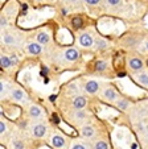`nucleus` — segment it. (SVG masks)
Listing matches in <instances>:
<instances>
[{
    "label": "nucleus",
    "instance_id": "f257e3e1",
    "mask_svg": "<svg viewBox=\"0 0 148 149\" xmlns=\"http://www.w3.org/2000/svg\"><path fill=\"white\" fill-rule=\"evenodd\" d=\"M102 99L109 102V103H112V102H116L119 98H118L116 90L114 87H111V86H109V87H106L102 91Z\"/></svg>",
    "mask_w": 148,
    "mask_h": 149
},
{
    "label": "nucleus",
    "instance_id": "f03ea898",
    "mask_svg": "<svg viewBox=\"0 0 148 149\" xmlns=\"http://www.w3.org/2000/svg\"><path fill=\"white\" fill-rule=\"evenodd\" d=\"M78 41H79V45H81L82 48H91V46L94 45L95 40L93 38V36L90 33L85 32V33H82L81 36H79Z\"/></svg>",
    "mask_w": 148,
    "mask_h": 149
},
{
    "label": "nucleus",
    "instance_id": "7ed1b4c3",
    "mask_svg": "<svg viewBox=\"0 0 148 149\" xmlns=\"http://www.w3.org/2000/svg\"><path fill=\"white\" fill-rule=\"evenodd\" d=\"M11 99L15 102H19V103H22V102L27 100V94L24 93V90L19 87L11 88Z\"/></svg>",
    "mask_w": 148,
    "mask_h": 149
},
{
    "label": "nucleus",
    "instance_id": "20e7f679",
    "mask_svg": "<svg viewBox=\"0 0 148 149\" xmlns=\"http://www.w3.org/2000/svg\"><path fill=\"white\" fill-rule=\"evenodd\" d=\"M46 133V125L42 123H36L32 125V135L37 139H41Z\"/></svg>",
    "mask_w": 148,
    "mask_h": 149
},
{
    "label": "nucleus",
    "instance_id": "39448f33",
    "mask_svg": "<svg viewBox=\"0 0 148 149\" xmlns=\"http://www.w3.org/2000/svg\"><path fill=\"white\" fill-rule=\"evenodd\" d=\"M128 68L132 71H140L144 68V62L139 58V57H131L128 59Z\"/></svg>",
    "mask_w": 148,
    "mask_h": 149
},
{
    "label": "nucleus",
    "instance_id": "423d86ee",
    "mask_svg": "<svg viewBox=\"0 0 148 149\" xmlns=\"http://www.w3.org/2000/svg\"><path fill=\"white\" fill-rule=\"evenodd\" d=\"M28 115L31 116L32 119H41L42 116H44V111H42V108L40 107V106L32 104L28 110Z\"/></svg>",
    "mask_w": 148,
    "mask_h": 149
},
{
    "label": "nucleus",
    "instance_id": "0eeeda50",
    "mask_svg": "<svg viewBox=\"0 0 148 149\" xmlns=\"http://www.w3.org/2000/svg\"><path fill=\"white\" fill-rule=\"evenodd\" d=\"M72 104H73V108H74V110H83V108L86 107L87 100H86V98H85V96L78 95V96H74Z\"/></svg>",
    "mask_w": 148,
    "mask_h": 149
},
{
    "label": "nucleus",
    "instance_id": "6e6552de",
    "mask_svg": "<svg viewBox=\"0 0 148 149\" xmlns=\"http://www.w3.org/2000/svg\"><path fill=\"white\" fill-rule=\"evenodd\" d=\"M99 83H98L97 81H94V79H91V81H87L86 83H85V91H86L87 94H97L98 91H99Z\"/></svg>",
    "mask_w": 148,
    "mask_h": 149
},
{
    "label": "nucleus",
    "instance_id": "1a4fd4ad",
    "mask_svg": "<svg viewBox=\"0 0 148 149\" xmlns=\"http://www.w3.org/2000/svg\"><path fill=\"white\" fill-rule=\"evenodd\" d=\"M64 58L66 59V61H69V62H74V61H77V59L79 58V52L77 50V49H74V48H69V49L65 50Z\"/></svg>",
    "mask_w": 148,
    "mask_h": 149
},
{
    "label": "nucleus",
    "instance_id": "9d476101",
    "mask_svg": "<svg viewBox=\"0 0 148 149\" xmlns=\"http://www.w3.org/2000/svg\"><path fill=\"white\" fill-rule=\"evenodd\" d=\"M65 139H64V136H61V135H58V133H56V135H53L51 137V144L54 146L56 149H62L65 146Z\"/></svg>",
    "mask_w": 148,
    "mask_h": 149
},
{
    "label": "nucleus",
    "instance_id": "9b49d317",
    "mask_svg": "<svg viewBox=\"0 0 148 149\" xmlns=\"http://www.w3.org/2000/svg\"><path fill=\"white\" fill-rule=\"evenodd\" d=\"M27 52H28L31 56H39L40 53L42 52V48H41V44H39V42H29L28 45H27Z\"/></svg>",
    "mask_w": 148,
    "mask_h": 149
},
{
    "label": "nucleus",
    "instance_id": "f8f14e48",
    "mask_svg": "<svg viewBox=\"0 0 148 149\" xmlns=\"http://www.w3.org/2000/svg\"><path fill=\"white\" fill-rule=\"evenodd\" d=\"M134 78L139 84H142L144 87H148V73L147 71H142V73L135 74Z\"/></svg>",
    "mask_w": 148,
    "mask_h": 149
},
{
    "label": "nucleus",
    "instance_id": "ddd939ff",
    "mask_svg": "<svg viewBox=\"0 0 148 149\" xmlns=\"http://www.w3.org/2000/svg\"><path fill=\"white\" fill-rule=\"evenodd\" d=\"M36 38H37V42L41 44V45H46L48 42L51 41V36H49L48 32H45V31H40L39 33L36 34Z\"/></svg>",
    "mask_w": 148,
    "mask_h": 149
},
{
    "label": "nucleus",
    "instance_id": "4468645a",
    "mask_svg": "<svg viewBox=\"0 0 148 149\" xmlns=\"http://www.w3.org/2000/svg\"><path fill=\"white\" fill-rule=\"evenodd\" d=\"M94 133H95V131L93 128V125H87L86 124V125H83L81 128V136L85 139H91L94 136Z\"/></svg>",
    "mask_w": 148,
    "mask_h": 149
},
{
    "label": "nucleus",
    "instance_id": "2eb2a0df",
    "mask_svg": "<svg viewBox=\"0 0 148 149\" xmlns=\"http://www.w3.org/2000/svg\"><path fill=\"white\" fill-rule=\"evenodd\" d=\"M3 42L8 46H13L17 44V38H16V36L12 33H4L3 34Z\"/></svg>",
    "mask_w": 148,
    "mask_h": 149
},
{
    "label": "nucleus",
    "instance_id": "dca6fc26",
    "mask_svg": "<svg viewBox=\"0 0 148 149\" xmlns=\"http://www.w3.org/2000/svg\"><path fill=\"white\" fill-rule=\"evenodd\" d=\"M115 107L120 111H126L127 108L130 107V102L127 100L126 98H119L116 102H115Z\"/></svg>",
    "mask_w": 148,
    "mask_h": 149
},
{
    "label": "nucleus",
    "instance_id": "f3484780",
    "mask_svg": "<svg viewBox=\"0 0 148 149\" xmlns=\"http://www.w3.org/2000/svg\"><path fill=\"white\" fill-rule=\"evenodd\" d=\"M72 118L76 121H81V120H85V119L87 118V113L85 112L83 110H76L74 112H73Z\"/></svg>",
    "mask_w": 148,
    "mask_h": 149
},
{
    "label": "nucleus",
    "instance_id": "a211bd4d",
    "mask_svg": "<svg viewBox=\"0 0 148 149\" xmlns=\"http://www.w3.org/2000/svg\"><path fill=\"white\" fill-rule=\"evenodd\" d=\"M107 41L106 40H103V38H101V37H98L97 40H95V42H94V46H95V49L97 50H103V49H106L107 48Z\"/></svg>",
    "mask_w": 148,
    "mask_h": 149
},
{
    "label": "nucleus",
    "instance_id": "6ab92c4d",
    "mask_svg": "<svg viewBox=\"0 0 148 149\" xmlns=\"http://www.w3.org/2000/svg\"><path fill=\"white\" fill-rule=\"evenodd\" d=\"M0 65H1V68L3 69H8L12 66V62H11V58H9V56H6V54H3L1 56V58H0Z\"/></svg>",
    "mask_w": 148,
    "mask_h": 149
},
{
    "label": "nucleus",
    "instance_id": "aec40b11",
    "mask_svg": "<svg viewBox=\"0 0 148 149\" xmlns=\"http://www.w3.org/2000/svg\"><path fill=\"white\" fill-rule=\"evenodd\" d=\"M11 148L12 149H25V145H24V143H22L21 140L15 139V140L11 143Z\"/></svg>",
    "mask_w": 148,
    "mask_h": 149
},
{
    "label": "nucleus",
    "instance_id": "412c9836",
    "mask_svg": "<svg viewBox=\"0 0 148 149\" xmlns=\"http://www.w3.org/2000/svg\"><path fill=\"white\" fill-rule=\"evenodd\" d=\"M107 68V62L105 61H97L95 62V70L97 71H105Z\"/></svg>",
    "mask_w": 148,
    "mask_h": 149
},
{
    "label": "nucleus",
    "instance_id": "4be33fe9",
    "mask_svg": "<svg viewBox=\"0 0 148 149\" xmlns=\"http://www.w3.org/2000/svg\"><path fill=\"white\" fill-rule=\"evenodd\" d=\"M94 149H109V144L103 140H99L94 144Z\"/></svg>",
    "mask_w": 148,
    "mask_h": 149
},
{
    "label": "nucleus",
    "instance_id": "5701e85b",
    "mask_svg": "<svg viewBox=\"0 0 148 149\" xmlns=\"http://www.w3.org/2000/svg\"><path fill=\"white\" fill-rule=\"evenodd\" d=\"M7 90H8V84H7V82L1 81V83H0V93H1V98H4V96L7 95Z\"/></svg>",
    "mask_w": 148,
    "mask_h": 149
},
{
    "label": "nucleus",
    "instance_id": "b1692460",
    "mask_svg": "<svg viewBox=\"0 0 148 149\" xmlns=\"http://www.w3.org/2000/svg\"><path fill=\"white\" fill-rule=\"evenodd\" d=\"M72 24H73V26L74 28H81L82 26V20H81V17H76V19H73V21H72Z\"/></svg>",
    "mask_w": 148,
    "mask_h": 149
},
{
    "label": "nucleus",
    "instance_id": "393cba45",
    "mask_svg": "<svg viewBox=\"0 0 148 149\" xmlns=\"http://www.w3.org/2000/svg\"><path fill=\"white\" fill-rule=\"evenodd\" d=\"M70 149H87V148H86V145L82 143H74Z\"/></svg>",
    "mask_w": 148,
    "mask_h": 149
},
{
    "label": "nucleus",
    "instance_id": "a878e982",
    "mask_svg": "<svg viewBox=\"0 0 148 149\" xmlns=\"http://www.w3.org/2000/svg\"><path fill=\"white\" fill-rule=\"evenodd\" d=\"M6 132H7V123L4 120H1V121H0V133H1V135H4Z\"/></svg>",
    "mask_w": 148,
    "mask_h": 149
},
{
    "label": "nucleus",
    "instance_id": "bb28decb",
    "mask_svg": "<svg viewBox=\"0 0 148 149\" xmlns=\"http://www.w3.org/2000/svg\"><path fill=\"white\" fill-rule=\"evenodd\" d=\"M0 23H1V28H6L7 25H8V23H7V16L4 13H1V19H0Z\"/></svg>",
    "mask_w": 148,
    "mask_h": 149
},
{
    "label": "nucleus",
    "instance_id": "cd10ccee",
    "mask_svg": "<svg viewBox=\"0 0 148 149\" xmlns=\"http://www.w3.org/2000/svg\"><path fill=\"white\" fill-rule=\"evenodd\" d=\"M122 0H107V4L111 7H115V6H119V3Z\"/></svg>",
    "mask_w": 148,
    "mask_h": 149
},
{
    "label": "nucleus",
    "instance_id": "c85d7f7f",
    "mask_svg": "<svg viewBox=\"0 0 148 149\" xmlns=\"http://www.w3.org/2000/svg\"><path fill=\"white\" fill-rule=\"evenodd\" d=\"M85 1H86V3L89 4V6H97V4L99 3L101 0H85Z\"/></svg>",
    "mask_w": 148,
    "mask_h": 149
},
{
    "label": "nucleus",
    "instance_id": "c756f323",
    "mask_svg": "<svg viewBox=\"0 0 148 149\" xmlns=\"http://www.w3.org/2000/svg\"><path fill=\"white\" fill-rule=\"evenodd\" d=\"M9 58H11V62H12V65H16L17 62H19V59H17V57L15 56V54H12V56H9Z\"/></svg>",
    "mask_w": 148,
    "mask_h": 149
},
{
    "label": "nucleus",
    "instance_id": "7c9ffc66",
    "mask_svg": "<svg viewBox=\"0 0 148 149\" xmlns=\"http://www.w3.org/2000/svg\"><path fill=\"white\" fill-rule=\"evenodd\" d=\"M145 48H147V50H148V41H147V44H145Z\"/></svg>",
    "mask_w": 148,
    "mask_h": 149
},
{
    "label": "nucleus",
    "instance_id": "2f4dec72",
    "mask_svg": "<svg viewBox=\"0 0 148 149\" xmlns=\"http://www.w3.org/2000/svg\"><path fill=\"white\" fill-rule=\"evenodd\" d=\"M147 107H148V100H147Z\"/></svg>",
    "mask_w": 148,
    "mask_h": 149
}]
</instances>
